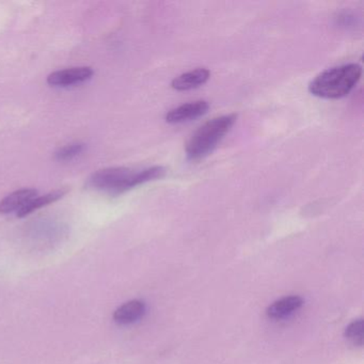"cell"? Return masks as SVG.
Returning <instances> with one entry per match:
<instances>
[{
	"instance_id": "obj_1",
	"label": "cell",
	"mask_w": 364,
	"mask_h": 364,
	"mask_svg": "<svg viewBox=\"0 0 364 364\" xmlns=\"http://www.w3.org/2000/svg\"><path fill=\"white\" fill-rule=\"evenodd\" d=\"M166 172L165 168L161 166L140 170L125 167L106 168L95 172L89 178L88 185L112 195H120L144 183L164 178Z\"/></svg>"
},
{
	"instance_id": "obj_2",
	"label": "cell",
	"mask_w": 364,
	"mask_h": 364,
	"mask_svg": "<svg viewBox=\"0 0 364 364\" xmlns=\"http://www.w3.org/2000/svg\"><path fill=\"white\" fill-rule=\"evenodd\" d=\"M358 63L338 65L321 72L309 85V91L321 99L336 100L346 97L361 78Z\"/></svg>"
},
{
	"instance_id": "obj_3",
	"label": "cell",
	"mask_w": 364,
	"mask_h": 364,
	"mask_svg": "<svg viewBox=\"0 0 364 364\" xmlns=\"http://www.w3.org/2000/svg\"><path fill=\"white\" fill-rule=\"evenodd\" d=\"M237 116L225 114L208 120L199 127L186 144V155L191 161H199L210 155L225 136L231 131Z\"/></svg>"
},
{
	"instance_id": "obj_4",
	"label": "cell",
	"mask_w": 364,
	"mask_h": 364,
	"mask_svg": "<svg viewBox=\"0 0 364 364\" xmlns=\"http://www.w3.org/2000/svg\"><path fill=\"white\" fill-rule=\"evenodd\" d=\"M208 109H210V104L206 101H202V100L183 104V105L170 110L166 114V122L170 123V124L191 122V121L204 116Z\"/></svg>"
},
{
	"instance_id": "obj_5",
	"label": "cell",
	"mask_w": 364,
	"mask_h": 364,
	"mask_svg": "<svg viewBox=\"0 0 364 364\" xmlns=\"http://www.w3.org/2000/svg\"><path fill=\"white\" fill-rule=\"evenodd\" d=\"M93 70L89 67L70 68L50 74L48 82L50 86L68 87L80 84L92 77Z\"/></svg>"
},
{
	"instance_id": "obj_6",
	"label": "cell",
	"mask_w": 364,
	"mask_h": 364,
	"mask_svg": "<svg viewBox=\"0 0 364 364\" xmlns=\"http://www.w3.org/2000/svg\"><path fill=\"white\" fill-rule=\"evenodd\" d=\"M146 311V304L142 300H129L117 308L114 312V321L119 325H131L141 319Z\"/></svg>"
},
{
	"instance_id": "obj_7",
	"label": "cell",
	"mask_w": 364,
	"mask_h": 364,
	"mask_svg": "<svg viewBox=\"0 0 364 364\" xmlns=\"http://www.w3.org/2000/svg\"><path fill=\"white\" fill-rule=\"evenodd\" d=\"M210 77V70L206 68H198V69L191 70V71L181 74L180 76L174 78L172 80L171 87L178 91L193 90V89L199 88L202 85L205 84Z\"/></svg>"
},
{
	"instance_id": "obj_8",
	"label": "cell",
	"mask_w": 364,
	"mask_h": 364,
	"mask_svg": "<svg viewBox=\"0 0 364 364\" xmlns=\"http://www.w3.org/2000/svg\"><path fill=\"white\" fill-rule=\"evenodd\" d=\"M304 304V299L300 296H285L272 302L268 306L266 314L272 319H283L294 314Z\"/></svg>"
},
{
	"instance_id": "obj_9",
	"label": "cell",
	"mask_w": 364,
	"mask_h": 364,
	"mask_svg": "<svg viewBox=\"0 0 364 364\" xmlns=\"http://www.w3.org/2000/svg\"><path fill=\"white\" fill-rule=\"evenodd\" d=\"M38 197L36 189H21L10 193L0 201V214L8 215L12 213L18 214L31 200Z\"/></svg>"
},
{
	"instance_id": "obj_10",
	"label": "cell",
	"mask_w": 364,
	"mask_h": 364,
	"mask_svg": "<svg viewBox=\"0 0 364 364\" xmlns=\"http://www.w3.org/2000/svg\"><path fill=\"white\" fill-rule=\"evenodd\" d=\"M65 195V191H56L54 193H48V195L38 196L35 199L31 200L28 204L24 206L20 212L16 214V216L23 218L26 217L27 215L31 214L35 210H40V208H44V206L48 205V204L54 203V202L58 201L59 199Z\"/></svg>"
},
{
	"instance_id": "obj_11",
	"label": "cell",
	"mask_w": 364,
	"mask_h": 364,
	"mask_svg": "<svg viewBox=\"0 0 364 364\" xmlns=\"http://www.w3.org/2000/svg\"><path fill=\"white\" fill-rule=\"evenodd\" d=\"M363 319H353L345 328L344 336L351 344L355 345V346L361 347L363 345Z\"/></svg>"
},
{
	"instance_id": "obj_12",
	"label": "cell",
	"mask_w": 364,
	"mask_h": 364,
	"mask_svg": "<svg viewBox=\"0 0 364 364\" xmlns=\"http://www.w3.org/2000/svg\"><path fill=\"white\" fill-rule=\"evenodd\" d=\"M84 149L85 146L82 144H68V146L59 149L55 156L58 161H69V159H74V157L80 155L84 151Z\"/></svg>"
}]
</instances>
